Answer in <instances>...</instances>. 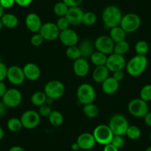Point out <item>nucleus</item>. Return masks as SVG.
<instances>
[{
  "instance_id": "obj_1",
  "label": "nucleus",
  "mask_w": 151,
  "mask_h": 151,
  "mask_svg": "<svg viewBox=\"0 0 151 151\" xmlns=\"http://www.w3.org/2000/svg\"><path fill=\"white\" fill-rule=\"evenodd\" d=\"M122 17L121 10L115 5L107 6L101 14V19L104 27L107 29H111L116 26H119Z\"/></svg>"
},
{
  "instance_id": "obj_2",
  "label": "nucleus",
  "mask_w": 151,
  "mask_h": 151,
  "mask_svg": "<svg viewBox=\"0 0 151 151\" xmlns=\"http://www.w3.org/2000/svg\"><path fill=\"white\" fill-rule=\"evenodd\" d=\"M147 59L146 56L137 55L133 56L126 63V70L130 76L137 77L142 75L147 67Z\"/></svg>"
},
{
  "instance_id": "obj_3",
  "label": "nucleus",
  "mask_w": 151,
  "mask_h": 151,
  "mask_svg": "<svg viewBox=\"0 0 151 151\" xmlns=\"http://www.w3.org/2000/svg\"><path fill=\"white\" fill-rule=\"evenodd\" d=\"M108 126L116 136H124L129 127L128 120L122 114H115L109 120Z\"/></svg>"
},
{
  "instance_id": "obj_4",
  "label": "nucleus",
  "mask_w": 151,
  "mask_h": 151,
  "mask_svg": "<svg viewBox=\"0 0 151 151\" xmlns=\"http://www.w3.org/2000/svg\"><path fill=\"white\" fill-rule=\"evenodd\" d=\"M76 96L79 103L83 105L93 103L96 93L93 87L88 83H83L79 85L76 91Z\"/></svg>"
},
{
  "instance_id": "obj_5",
  "label": "nucleus",
  "mask_w": 151,
  "mask_h": 151,
  "mask_svg": "<svg viewBox=\"0 0 151 151\" xmlns=\"http://www.w3.org/2000/svg\"><path fill=\"white\" fill-rule=\"evenodd\" d=\"M127 110L130 115L136 118H144L149 112L147 102L141 98L133 99L127 104Z\"/></svg>"
},
{
  "instance_id": "obj_6",
  "label": "nucleus",
  "mask_w": 151,
  "mask_h": 151,
  "mask_svg": "<svg viewBox=\"0 0 151 151\" xmlns=\"http://www.w3.org/2000/svg\"><path fill=\"white\" fill-rule=\"evenodd\" d=\"M96 143L101 145H106L111 143V141L113 137V133L110 130V127L106 124H99L96 126L93 132Z\"/></svg>"
},
{
  "instance_id": "obj_7",
  "label": "nucleus",
  "mask_w": 151,
  "mask_h": 151,
  "mask_svg": "<svg viewBox=\"0 0 151 151\" xmlns=\"http://www.w3.org/2000/svg\"><path fill=\"white\" fill-rule=\"evenodd\" d=\"M141 18L139 15L133 13H130L124 15L122 19L120 27L127 33H133L140 27Z\"/></svg>"
},
{
  "instance_id": "obj_8",
  "label": "nucleus",
  "mask_w": 151,
  "mask_h": 151,
  "mask_svg": "<svg viewBox=\"0 0 151 151\" xmlns=\"http://www.w3.org/2000/svg\"><path fill=\"white\" fill-rule=\"evenodd\" d=\"M44 92L48 98L53 100L62 98L65 92V87L62 82L58 80L49 81L45 85Z\"/></svg>"
},
{
  "instance_id": "obj_9",
  "label": "nucleus",
  "mask_w": 151,
  "mask_h": 151,
  "mask_svg": "<svg viewBox=\"0 0 151 151\" xmlns=\"http://www.w3.org/2000/svg\"><path fill=\"white\" fill-rule=\"evenodd\" d=\"M20 119L23 127L31 130L39 126L41 122V116L38 111L34 110H28L22 114Z\"/></svg>"
},
{
  "instance_id": "obj_10",
  "label": "nucleus",
  "mask_w": 151,
  "mask_h": 151,
  "mask_svg": "<svg viewBox=\"0 0 151 151\" xmlns=\"http://www.w3.org/2000/svg\"><path fill=\"white\" fill-rule=\"evenodd\" d=\"M2 101L8 107L14 108L21 104L22 101V95L19 90L17 88H11L8 89L5 95L2 96Z\"/></svg>"
},
{
  "instance_id": "obj_11",
  "label": "nucleus",
  "mask_w": 151,
  "mask_h": 151,
  "mask_svg": "<svg viewBox=\"0 0 151 151\" xmlns=\"http://www.w3.org/2000/svg\"><path fill=\"white\" fill-rule=\"evenodd\" d=\"M114 42L109 36H100L94 41V45L96 51L101 52L105 55H110L113 52Z\"/></svg>"
},
{
  "instance_id": "obj_12",
  "label": "nucleus",
  "mask_w": 151,
  "mask_h": 151,
  "mask_svg": "<svg viewBox=\"0 0 151 151\" xmlns=\"http://www.w3.org/2000/svg\"><path fill=\"white\" fill-rule=\"evenodd\" d=\"M126 60L124 56L112 53L107 56L106 67L110 72H116L118 70H123L126 66Z\"/></svg>"
},
{
  "instance_id": "obj_13",
  "label": "nucleus",
  "mask_w": 151,
  "mask_h": 151,
  "mask_svg": "<svg viewBox=\"0 0 151 151\" xmlns=\"http://www.w3.org/2000/svg\"><path fill=\"white\" fill-rule=\"evenodd\" d=\"M39 33L46 41H54L59 39L60 30L58 28L56 23L48 22L42 24Z\"/></svg>"
},
{
  "instance_id": "obj_14",
  "label": "nucleus",
  "mask_w": 151,
  "mask_h": 151,
  "mask_svg": "<svg viewBox=\"0 0 151 151\" xmlns=\"http://www.w3.org/2000/svg\"><path fill=\"white\" fill-rule=\"evenodd\" d=\"M7 79L10 83L16 86L21 85L22 84L24 83V80L26 79L23 69L17 65H13L8 68Z\"/></svg>"
},
{
  "instance_id": "obj_15",
  "label": "nucleus",
  "mask_w": 151,
  "mask_h": 151,
  "mask_svg": "<svg viewBox=\"0 0 151 151\" xmlns=\"http://www.w3.org/2000/svg\"><path fill=\"white\" fill-rule=\"evenodd\" d=\"M59 39L61 42L67 47L76 45L79 42V36L77 33L70 28L60 31Z\"/></svg>"
},
{
  "instance_id": "obj_16",
  "label": "nucleus",
  "mask_w": 151,
  "mask_h": 151,
  "mask_svg": "<svg viewBox=\"0 0 151 151\" xmlns=\"http://www.w3.org/2000/svg\"><path fill=\"white\" fill-rule=\"evenodd\" d=\"M84 14L85 12L82 8H79V6L70 7L68 9L65 17L68 20L70 25L77 26L82 24Z\"/></svg>"
},
{
  "instance_id": "obj_17",
  "label": "nucleus",
  "mask_w": 151,
  "mask_h": 151,
  "mask_svg": "<svg viewBox=\"0 0 151 151\" xmlns=\"http://www.w3.org/2000/svg\"><path fill=\"white\" fill-rule=\"evenodd\" d=\"M25 25L30 32L39 33L42 26L40 17L35 13H30L25 17Z\"/></svg>"
},
{
  "instance_id": "obj_18",
  "label": "nucleus",
  "mask_w": 151,
  "mask_h": 151,
  "mask_svg": "<svg viewBox=\"0 0 151 151\" xmlns=\"http://www.w3.org/2000/svg\"><path fill=\"white\" fill-rule=\"evenodd\" d=\"M73 70L76 75L79 77H85L90 71V65L87 59L79 58L74 61L73 65Z\"/></svg>"
},
{
  "instance_id": "obj_19",
  "label": "nucleus",
  "mask_w": 151,
  "mask_h": 151,
  "mask_svg": "<svg viewBox=\"0 0 151 151\" xmlns=\"http://www.w3.org/2000/svg\"><path fill=\"white\" fill-rule=\"evenodd\" d=\"M22 69L26 79L30 81H36L41 76V70L40 67L34 63H27L23 67Z\"/></svg>"
},
{
  "instance_id": "obj_20",
  "label": "nucleus",
  "mask_w": 151,
  "mask_h": 151,
  "mask_svg": "<svg viewBox=\"0 0 151 151\" xmlns=\"http://www.w3.org/2000/svg\"><path fill=\"white\" fill-rule=\"evenodd\" d=\"M76 142L80 147V149L84 150H89L95 147L96 142L93 133H83L79 136Z\"/></svg>"
},
{
  "instance_id": "obj_21",
  "label": "nucleus",
  "mask_w": 151,
  "mask_h": 151,
  "mask_svg": "<svg viewBox=\"0 0 151 151\" xmlns=\"http://www.w3.org/2000/svg\"><path fill=\"white\" fill-rule=\"evenodd\" d=\"M119 88V82L112 76H109L101 83V89L104 93L107 95H113L118 91Z\"/></svg>"
},
{
  "instance_id": "obj_22",
  "label": "nucleus",
  "mask_w": 151,
  "mask_h": 151,
  "mask_svg": "<svg viewBox=\"0 0 151 151\" xmlns=\"http://www.w3.org/2000/svg\"><path fill=\"white\" fill-rule=\"evenodd\" d=\"M109 74H110V71L107 69L106 65L97 66L93 71L92 77L94 82L101 84L109 77Z\"/></svg>"
},
{
  "instance_id": "obj_23",
  "label": "nucleus",
  "mask_w": 151,
  "mask_h": 151,
  "mask_svg": "<svg viewBox=\"0 0 151 151\" xmlns=\"http://www.w3.org/2000/svg\"><path fill=\"white\" fill-rule=\"evenodd\" d=\"M80 50L81 55L82 58H91L93 53L95 52V45L94 42H93L90 40H84L78 46Z\"/></svg>"
},
{
  "instance_id": "obj_24",
  "label": "nucleus",
  "mask_w": 151,
  "mask_h": 151,
  "mask_svg": "<svg viewBox=\"0 0 151 151\" xmlns=\"http://www.w3.org/2000/svg\"><path fill=\"white\" fill-rule=\"evenodd\" d=\"M109 36L111 38V40L114 42V43H117L126 40L127 33L120 26H116L110 29Z\"/></svg>"
},
{
  "instance_id": "obj_25",
  "label": "nucleus",
  "mask_w": 151,
  "mask_h": 151,
  "mask_svg": "<svg viewBox=\"0 0 151 151\" xmlns=\"http://www.w3.org/2000/svg\"><path fill=\"white\" fill-rule=\"evenodd\" d=\"M1 19H2V23H3L4 27H7V28H15L19 24V19L17 16L11 14V13L4 14Z\"/></svg>"
},
{
  "instance_id": "obj_26",
  "label": "nucleus",
  "mask_w": 151,
  "mask_h": 151,
  "mask_svg": "<svg viewBox=\"0 0 151 151\" xmlns=\"http://www.w3.org/2000/svg\"><path fill=\"white\" fill-rule=\"evenodd\" d=\"M47 118L50 124L54 127H59L64 123V116L59 110H52Z\"/></svg>"
},
{
  "instance_id": "obj_27",
  "label": "nucleus",
  "mask_w": 151,
  "mask_h": 151,
  "mask_svg": "<svg viewBox=\"0 0 151 151\" xmlns=\"http://www.w3.org/2000/svg\"><path fill=\"white\" fill-rule=\"evenodd\" d=\"M47 98V96L44 91H36L33 93V95L31 96L30 101L33 105L36 107H40L45 104Z\"/></svg>"
},
{
  "instance_id": "obj_28",
  "label": "nucleus",
  "mask_w": 151,
  "mask_h": 151,
  "mask_svg": "<svg viewBox=\"0 0 151 151\" xmlns=\"http://www.w3.org/2000/svg\"><path fill=\"white\" fill-rule=\"evenodd\" d=\"M83 113L88 118L94 119L98 116L99 113V109L98 106L93 103L85 104L83 106Z\"/></svg>"
},
{
  "instance_id": "obj_29",
  "label": "nucleus",
  "mask_w": 151,
  "mask_h": 151,
  "mask_svg": "<svg viewBox=\"0 0 151 151\" xmlns=\"http://www.w3.org/2000/svg\"><path fill=\"white\" fill-rule=\"evenodd\" d=\"M91 61L96 67L97 66H102V65H106L107 56V55L101 53L99 51H95L91 56Z\"/></svg>"
},
{
  "instance_id": "obj_30",
  "label": "nucleus",
  "mask_w": 151,
  "mask_h": 151,
  "mask_svg": "<svg viewBox=\"0 0 151 151\" xmlns=\"http://www.w3.org/2000/svg\"><path fill=\"white\" fill-rule=\"evenodd\" d=\"M129 50H130V44L126 40H124V41L115 43L113 53L124 56L129 51Z\"/></svg>"
},
{
  "instance_id": "obj_31",
  "label": "nucleus",
  "mask_w": 151,
  "mask_h": 151,
  "mask_svg": "<svg viewBox=\"0 0 151 151\" xmlns=\"http://www.w3.org/2000/svg\"><path fill=\"white\" fill-rule=\"evenodd\" d=\"M7 127L10 131L17 133V132L20 131L22 129L23 126L20 119L12 117V118L8 119V122H7Z\"/></svg>"
},
{
  "instance_id": "obj_32",
  "label": "nucleus",
  "mask_w": 151,
  "mask_h": 151,
  "mask_svg": "<svg viewBox=\"0 0 151 151\" xmlns=\"http://www.w3.org/2000/svg\"><path fill=\"white\" fill-rule=\"evenodd\" d=\"M149 45L145 40H139L136 43V45H135V51L137 55L146 56V54L149 51Z\"/></svg>"
},
{
  "instance_id": "obj_33",
  "label": "nucleus",
  "mask_w": 151,
  "mask_h": 151,
  "mask_svg": "<svg viewBox=\"0 0 151 151\" xmlns=\"http://www.w3.org/2000/svg\"><path fill=\"white\" fill-rule=\"evenodd\" d=\"M69 7L62 1V2H59L55 4L54 7H53V11L54 14H56L57 17H65L68 13Z\"/></svg>"
},
{
  "instance_id": "obj_34",
  "label": "nucleus",
  "mask_w": 151,
  "mask_h": 151,
  "mask_svg": "<svg viewBox=\"0 0 151 151\" xmlns=\"http://www.w3.org/2000/svg\"><path fill=\"white\" fill-rule=\"evenodd\" d=\"M66 56L70 59H72L73 61L82 57L80 50H79V47L76 45L68 47L66 50Z\"/></svg>"
},
{
  "instance_id": "obj_35",
  "label": "nucleus",
  "mask_w": 151,
  "mask_h": 151,
  "mask_svg": "<svg viewBox=\"0 0 151 151\" xmlns=\"http://www.w3.org/2000/svg\"><path fill=\"white\" fill-rule=\"evenodd\" d=\"M125 135H127V137L131 140H137L141 137L142 131H141L140 128L137 126L131 125L129 126Z\"/></svg>"
},
{
  "instance_id": "obj_36",
  "label": "nucleus",
  "mask_w": 151,
  "mask_h": 151,
  "mask_svg": "<svg viewBox=\"0 0 151 151\" xmlns=\"http://www.w3.org/2000/svg\"><path fill=\"white\" fill-rule=\"evenodd\" d=\"M97 21V17L95 13L88 11L85 13L83 16V20H82V24H85L87 26H92L96 24Z\"/></svg>"
},
{
  "instance_id": "obj_37",
  "label": "nucleus",
  "mask_w": 151,
  "mask_h": 151,
  "mask_svg": "<svg viewBox=\"0 0 151 151\" xmlns=\"http://www.w3.org/2000/svg\"><path fill=\"white\" fill-rule=\"evenodd\" d=\"M140 98L146 102L151 101V85H146L142 87L140 91Z\"/></svg>"
},
{
  "instance_id": "obj_38",
  "label": "nucleus",
  "mask_w": 151,
  "mask_h": 151,
  "mask_svg": "<svg viewBox=\"0 0 151 151\" xmlns=\"http://www.w3.org/2000/svg\"><path fill=\"white\" fill-rule=\"evenodd\" d=\"M44 41V38L42 36V35L40 33H33V35L30 38V43L34 47H40V46H41Z\"/></svg>"
},
{
  "instance_id": "obj_39",
  "label": "nucleus",
  "mask_w": 151,
  "mask_h": 151,
  "mask_svg": "<svg viewBox=\"0 0 151 151\" xmlns=\"http://www.w3.org/2000/svg\"><path fill=\"white\" fill-rule=\"evenodd\" d=\"M56 24L60 31H62V30H66V29H68L69 28L70 25L69 22H68V20L67 19V18L65 17H59V19H58L57 21H56Z\"/></svg>"
},
{
  "instance_id": "obj_40",
  "label": "nucleus",
  "mask_w": 151,
  "mask_h": 151,
  "mask_svg": "<svg viewBox=\"0 0 151 151\" xmlns=\"http://www.w3.org/2000/svg\"><path fill=\"white\" fill-rule=\"evenodd\" d=\"M52 110H53L51 109L50 105L45 104L39 107V111H38V113H40V115L41 117H45V118L47 117V118L49 116V115L50 114V113L52 112Z\"/></svg>"
},
{
  "instance_id": "obj_41",
  "label": "nucleus",
  "mask_w": 151,
  "mask_h": 151,
  "mask_svg": "<svg viewBox=\"0 0 151 151\" xmlns=\"http://www.w3.org/2000/svg\"><path fill=\"white\" fill-rule=\"evenodd\" d=\"M124 143H125V142H124V139L122 136H116V135H114L111 141L112 145H114L118 149L122 147L124 145Z\"/></svg>"
},
{
  "instance_id": "obj_42",
  "label": "nucleus",
  "mask_w": 151,
  "mask_h": 151,
  "mask_svg": "<svg viewBox=\"0 0 151 151\" xmlns=\"http://www.w3.org/2000/svg\"><path fill=\"white\" fill-rule=\"evenodd\" d=\"M8 68L3 62H0V82H3L4 79L7 78Z\"/></svg>"
},
{
  "instance_id": "obj_43",
  "label": "nucleus",
  "mask_w": 151,
  "mask_h": 151,
  "mask_svg": "<svg viewBox=\"0 0 151 151\" xmlns=\"http://www.w3.org/2000/svg\"><path fill=\"white\" fill-rule=\"evenodd\" d=\"M62 2H65L69 8H70L79 6L82 3L83 0H62Z\"/></svg>"
},
{
  "instance_id": "obj_44",
  "label": "nucleus",
  "mask_w": 151,
  "mask_h": 151,
  "mask_svg": "<svg viewBox=\"0 0 151 151\" xmlns=\"http://www.w3.org/2000/svg\"><path fill=\"white\" fill-rule=\"evenodd\" d=\"M14 4H15L14 0H0V5H2L4 9L12 8Z\"/></svg>"
},
{
  "instance_id": "obj_45",
  "label": "nucleus",
  "mask_w": 151,
  "mask_h": 151,
  "mask_svg": "<svg viewBox=\"0 0 151 151\" xmlns=\"http://www.w3.org/2000/svg\"><path fill=\"white\" fill-rule=\"evenodd\" d=\"M113 77L119 82L122 80H123V79L124 78V73L123 72V70L116 71V72L113 73Z\"/></svg>"
},
{
  "instance_id": "obj_46",
  "label": "nucleus",
  "mask_w": 151,
  "mask_h": 151,
  "mask_svg": "<svg viewBox=\"0 0 151 151\" xmlns=\"http://www.w3.org/2000/svg\"><path fill=\"white\" fill-rule=\"evenodd\" d=\"M14 1H15V4L22 8L29 6L33 2V0H14Z\"/></svg>"
},
{
  "instance_id": "obj_47",
  "label": "nucleus",
  "mask_w": 151,
  "mask_h": 151,
  "mask_svg": "<svg viewBox=\"0 0 151 151\" xmlns=\"http://www.w3.org/2000/svg\"><path fill=\"white\" fill-rule=\"evenodd\" d=\"M102 151H119V149L110 143L108 144V145H104Z\"/></svg>"
},
{
  "instance_id": "obj_48",
  "label": "nucleus",
  "mask_w": 151,
  "mask_h": 151,
  "mask_svg": "<svg viewBox=\"0 0 151 151\" xmlns=\"http://www.w3.org/2000/svg\"><path fill=\"white\" fill-rule=\"evenodd\" d=\"M8 91L7 86L3 82H0V98H2L6 91Z\"/></svg>"
},
{
  "instance_id": "obj_49",
  "label": "nucleus",
  "mask_w": 151,
  "mask_h": 151,
  "mask_svg": "<svg viewBox=\"0 0 151 151\" xmlns=\"http://www.w3.org/2000/svg\"><path fill=\"white\" fill-rule=\"evenodd\" d=\"M7 108H8V107L4 104L3 101H0V117L5 115L7 112Z\"/></svg>"
},
{
  "instance_id": "obj_50",
  "label": "nucleus",
  "mask_w": 151,
  "mask_h": 151,
  "mask_svg": "<svg viewBox=\"0 0 151 151\" xmlns=\"http://www.w3.org/2000/svg\"><path fill=\"white\" fill-rule=\"evenodd\" d=\"M144 120L147 126L151 127V112H148L144 117Z\"/></svg>"
},
{
  "instance_id": "obj_51",
  "label": "nucleus",
  "mask_w": 151,
  "mask_h": 151,
  "mask_svg": "<svg viewBox=\"0 0 151 151\" xmlns=\"http://www.w3.org/2000/svg\"><path fill=\"white\" fill-rule=\"evenodd\" d=\"M8 151H25L24 148H22L20 146H14L11 147Z\"/></svg>"
},
{
  "instance_id": "obj_52",
  "label": "nucleus",
  "mask_w": 151,
  "mask_h": 151,
  "mask_svg": "<svg viewBox=\"0 0 151 151\" xmlns=\"http://www.w3.org/2000/svg\"><path fill=\"white\" fill-rule=\"evenodd\" d=\"M71 149L73 151H78L79 150H80V147L78 145L77 142H75V143H73L71 145Z\"/></svg>"
},
{
  "instance_id": "obj_53",
  "label": "nucleus",
  "mask_w": 151,
  "mask_h": 151,
  "mask_svg": "<svg viewBox=\"0 0 151 151\" xmlns=\"http://www.w3.org/2000/svg\"><path fill=\"white\" fill-rule=\"evenodd\" d=\"M4 136H5V132H4V130L0 127V142L3 139Z\"/></svg>"
},
{
  "instance_id": "obj_54",
  "label": "nucleus",
  "mask_w": 151,
  "mask_h": 151,
  "mask_svg": "<svg viewBox=\"0 0 151 151\" xmlns=\"http://www.w3.org/2000/svg\"><path fill=\"white\" fill-rule=\"evenodd\" d=\"M4 11H5V9L2 8V5H0V19L2 18V17L4 15V14H5V13H4Z\"/></svg>"
},
{
  "instance_id": "obj_55",
  "label": "nucleus",
  "mask_w": 151,
  "mask_h": 151,
  "mask_svg": "<svg viewBox=\"0 0 151 151\" xmlns=\"http://www.w3.org/2000/svg\"><path fill=\"white\" fill-rule=\"evenodd\" d=\"M3 27H4V25H3V23H2V19H0V30H2V28H3Z\"/></svg>"
},
{
  "instance_id": "obj_56",
  "label": "nucleus",
  "mask_w": 151,
  "mask_h": 151,
  "mask_svg": "<svg viewBox=\"0 0 151 151\" xmlns=\"http://www.w3.org/2000/svg\"><path fill=\"white\" fill-rule=\"evenodd\" d=\"M145 151H151V146L148 147H147L146 149H145Z\"/></svg>"
},
{
  "instance_id": "obj_57",
  "label": "nucleus",
  "mask_w": 151,
  "mask_h": 151,
  "mask_svg": "<svg viewBox=\"0 0 151 151\" xmlns=\"http://www.w3.org/2000/svg\"><path fill=\"white\" fill-rule=\"evenodd\" d=\"M150 142H151V132L150 133Z\"/></svg>"
}]
</instances>
